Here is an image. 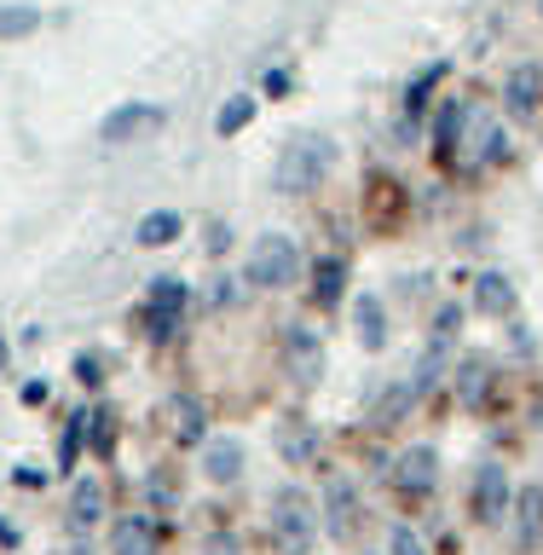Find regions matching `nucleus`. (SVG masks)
Listing matches in <instances>:
<instances>
[{
  "mask_svg": "<svg viewBox=\"0 0 543 555\" xmlns=\"http://www.w3.org/2000/svg\"><path fill=\"white\" fill-rule=\"evenodd\" d=\"M17 486H47V468H35V463H24V468H17Z\"/></svg>",
  "mask_w": 543,
  "mask_h": 555,
  "instance_id": "32",
  "label": "nucleus"
},
{
  "mask_svg": "<svg viewBox=\"0 0 543 555\" xmlns=\"http://www.w3.org/2000/svg\"><path fill=\"white\" fill-rule=\"evenodd\" d=\"M475 307L486 312V319H509L515 312V284L503 272H480L475 278Z\"/></svg>",
  "mask_w": 543,
  "mask_h": 555,
  "instance_id": "14",
  "label": "nucleus"
},
{
  "mask_svg": "<svg viewBox=\"0 0 543 555\" xmlns=\"http://www.w3.org/2000/svg\"><path fill=\"white\" fill-rule=\"evenodd\" d=\"M388 550H393V555H428L423 538H416L411 527H393V544H388Z\"/></svg>",
  "mask_w": 543,
  "mask_h": 555,
  "instance_id": "29",
  "label": "nucleus"
},
{
  "mask_svg": "<svg viewBox=\"0 0 543 555\" xmlns=\"http://www.w3.org/2000/svg\"><path fill=\"white\" fill-rule=\"evenodd\" d=\"M203 475L215 486H232L243 475V440H232V434H225V440H208L203 446Z\"/></svg>",
  "mask_w": 543,
  "mask_h": 555,
  "instance_id": "13",
  "label": "nucleus"
},
{
  "mask_svg": "<svg viewBox=\"0 0 543 555\" xmlns=\"http://www.w3.org/2000/svg\"><path fill=\"white\" fill-rule=\"evenodd\" d=\"M99 371H104V364H99L93 353H81V359H76V376H81V388H99V382H104Z\"/></svg>",
  "mask_w": 543,
  "mask_h": 555,
  "instance_id": "30",
  "label": "nucleus"
},
{
  "mask_svg": "<svg viewBox=\"0 0 543 555\" xmlns=\"http://www.w3.org/2000/svg\"><path fill=\"white\" fill-rule=\"evenodd\" d=\"M515 509H520V544H538L543 538V486H527Z\"/></svg>",
  "mask_w": 543,
  "mask_h": 555,
  "instance_id": "20",
  "label": "nucleus"
},
{
  "mask_svg": "<svg viewBox=\"0 0 543 555\" xmlns=\"http://www.w3.org/2000/svg\"><path fill=\"white\" fill-rule=\"evenodd\" d=\"M295 272H301V255H295V243H289L284 232H267V237L249 249V284L284 289V284H295Z\"/></svg>",
  "mask_w": 543,
  "mask_h": 555,
  "instance_id": "3",
  "label": "nucleus"
},
{
  "mask_svg": "<svg viewBox=\"0 0 543 555\" xmlns=\"http://www.w3.org/2000/svg\"><path fill=\"white\" fill-rule=\"evenodd\" d=\"M163 550V532H156L151 515H121L111 532V555H156Z\"/></svg>",
  "mask_w": 543,
  "mask_h": 555,
  "instance_id": "10",
  "label": "nucleus"
},
{
  "mask_svg": "<svg viewBox=\"0 0 543 555\" xmlns=\"http://www.w3.org/2000/svg\"><path fill=\"white\" fill-rule=\"evenodd\" d=\"M180 232H185V220L173 215V208H156V215H145V220L133 225V237L145 243V249H163V243H173Z\"/></svg>",
  "mask_w": 543,
  "mask_h": 555,
  "instance_id": "15",
  "label": "nucleus"
},
{
  "mask_svg": "<svg viewBox=\"0 0 543 555\" xmlns=\"http://www.w3.org/2000/svg\"><path fill=\"white\" fill-rule=\"evenodd\" d=\"M151 498L168 503V498H173V480H168V475H151Z\"/></svg>",
  "mask_w": 543,
  "mask_h": 555,
  "instance_id": "34",
  "label": "nucleus"
},
{
  "mask_svg": "<svg viewBox=\"0 0 543 555\" xmlns=\"http://www.w3.org/2000/svg\"><path fill=\"white\" fill-rule=\"evenodd\" d=\"M434 81H445V64H428L423 76L405 87V111H411V116H423V104H428V93H434Z\"/></svg>",
  "mask_w": 543,
  "mask_h": 555,
  "instance_id": "25",
  "label": "nucleus"
},
{
  "mask_svg": "<svg viewBox=\"0 0 543 555\" xmlns=\"http://www.w3.org/2000/svg\"><path fill=\"white\" fill-rule=\"evenodd\" d=\"M336 168V145H329L324 133H295L284 156H277L272 168V185L284 191V197H307V191H319V180Z\"/></svg>",
  "mask_w": 543,
  "mask_h": 555,
  "instance_id": "1",
  "label": "nucleus"
},
{
  "mask_svg": "<svg viewBox=\"0 0 543 555\" xmlns=\"http://www.w3.org/2000/svg\"><path fill=\"white\" fill-rule=\"evenodd\" d=\"M249 121H255V99H249V93H237V99L215 116V133H220V139H232V133L249 128Z\"/></svg>",
  "mask_w": 543,
  "mask_h": 555,
  "instance_id": "24",
  "label": "nucleus"
},
{
  "mask_svg": "<svg viewBox=\"0 0 543 555\" xmlns=\"http://www.w3.org/2000/svg\"><path fill=\"white\" fill-rule=\"evenodd\" d=\"M538 104H543V69L538 64L509 69V81H503V111H509L515 121H532Z\"/></svg>",
  "mask_w": 543,
  "mask_h": 555,
  "instance_id": "6",
  "label": "nucleus"
},
{
  "mask_svg": "<svg viewBox=\"0 0 543 555\" xmlns=\"http://www.w3.org/2000/svg\"><path fill=\"white\" fill-rule=\"evenodd\" d=\"M353 336H359L364 353H382V347H388V312H382L376 295H359L353 301Z\"/></svg>",
  "mask_w": 543,
  "mask_h": 555,
  "instance_id": "12",
  "label": "nucleus"
},
{
  "mask_svg": "<svg viewBox=\"0 0 543 555\" xmlns=\"http://www.w3.org/2000/svg\"><path fill=\"white\" fill-rule=\"evenodd\" d=\"M475 515L486 527H497L503 515H509V475H503V463H480L475 475Z\"/></svg>",
  "mask_w": 543,
  "mask_h": 555,
  "instance_id": "7",
  "label": "nucleus"
},
{
  "mask_svg": "<svg viewBox=\"0 0 543 555\" xmlns=\"http://www.w3.org/2000/svg\"><path fill=\"white\" fill-rule=\"evenodd\" d=\"M284 359H289V376L295 382H319L324 376V341H319V330L295 324L289 336H284Z\"/></svg>",
  "mask_w": 543,
  "mask_h": 555,
  "instance_id": "8",
  "label": "nucleus"
},
{
  "mask_svg": "<svg viewBox=\"0 0 543 555\" xmlns=\"http://www.w3.org/2000/svg\"><path fill=\"white\" fill-rule=\"evenodd\" d=\"M87 428H93L99 457H111V446H116V416H111V411H93V416H87Z\"/></svg>",
  "mask_w": 543,
  "mask_h": 555,
  "instance_id": "27",
  "label": "nucleus"
},
{
  "mask_svg": "<svg viewBox=\"0 0 543 555\" xmlns=\"http://www.w3.org/2000/svg\"><path fill=\"white\" fill-rule=\"evenodd\" d=\"M99 515H104V486L76 480V492H69V527H93Z\"/></svg>",
  "mask_w": 543,
  "mask_h": 555,
  "instance_id": "17",
  "label": "nucleus"
},
{
  "mask_svg": "<svg viewBox=\"0 0 543 555\" xmlns=\"http://www.w3.org/2000/svg\"><path fill=\"white\" fill-rule=\"evenodd\" d=\"M168 416H173V440H180V446H197V440H203V423H208V416H203V405H197L191 393L173 399Z\"/></svg>",
  "mask_w": 543,
  "mask_h": 555,
  "instance_id": "19",
  "label": "nucleus"
},
{
  "mask_svg": "<svg viewBox=\"0 0 543 555\" xmlns=\"http://www.w3.org/2000/svg\"><path fill=\"white\" fill-rule=\"evenodd\" d=\"M486 388H492V364H486V359H468L463 371H457V393H463V405H480Z\"/></svg>",
  "mask_w": 543,
  "mask_h": 555,
  "instance_id": "21",
  "label": "nucleus"
},
{
  "mask_svg": "<svg viewBox=\"0 0 543 555\" xmlns=\"http://www.w3.org/2000/svg\"><path fill=\"white\" fill-rule=\"evenodd\" d=\"M35 29H41V7H0V41H17Z\"/></svg>",
  "mask_w": 543,
  "mask_h": 555,
  "instance_id": "23",
  "label": "nucleus"
},
{
  "mask_svg": "<svg viewBox=\"0 0 543 555\" xmlns=\"http://www.w3.org/2000/svg\"><path fill=\"white\" fill-rule=\"evenodd\" d=\"M163 128V111L156 104H121L116 116H104V145H128V139Z\"/></svg>",
  "mask_w": 543,
  "mask_h": 555,
  "instance_id": "11",
  "label": "nucleus"
},
{
  "mask_svg": "<svg viewBox=\"0 0 543 555\" xmlns=\"http://www.w3.org/2000/svg\"><path fill=\"white\" fill-rule=\"evenodd\" d=\"M324 527L329 538H353L359 532V498H353V480H329L324 486Z\"/></svg>",
  "mask_w": 543,
  "mask_h": 555,
  "instance_id": "9",
  "label": "nucleus"
},
{
  "mask_svg": "<svg viewBox=\"0 0 543 555\" xmlns=\"http://www.w3.org/2000/svg\"><path fill=\"white\" fill-rule=\"evenodd\" d=\"M393 480H399V492H411V498L434 492V480H440V451H434V446L399 451V457H393Z\"/></svg>",
  "mask_w": 543,
  "mask_h": 555,
  "instance_id": "5",
  "label": "nucleus"
},
{
  "mask_svg": "<svg viewBox=\"0 0 543 555\" xmlns=\"http://www.w3.org/2000/svg\"><path fill=\"white\" fill-rule=\"evenodd\" d=\"M203 555H237V544H232V538H208Z\"/></svg>",
  "mask_w": 543,
  "mask_h": 555,
  "instance_id": "36",
  "label": "nucleus"
},
{
  "mask_svg": "<svg viewBox=\"0 0 543 555\" xmlns=\"http://www.w3.org/2000/svg\"><path fill=\"white\" fill-rule=\"evenodd\" d=\"M411 405H416L411 382H393V388L376 399V411H371V428H376V434H388V428H393V423H399V416H405Z\"/></svg>",
  "mask_w": 543,
  "mask_h": 555,
  "instance_id": "16",
  "label": "nucleus"
},
{
  "mask_svg": "<svg viewBox=\"0 0 543 555\" xmlns=\"http://www.w3.org/2000/svg\"><path fill=\"white\" fill-rule=\"evenodd\" d=\"M445 364H451V359H445V341H440V336H434V347H428V353H423V364H416V376H411V393H416V399H423V393L434 388V382H440V376H445Z\"/></svg>",
  "mask_w": 543,
  "mask_h": 555,
  "instance_id": "22",
  "label": "nucleus"
},
{
  "mask_svg": "<svg viewBox=\"0 0 543 555\" xmlns=\"http://www.w3.org/2000/svg\"><path fill=\"white\" fill-rule=\"evenodd\" d=\"M225 243H232V232H225V225H208V249H215V255H220V249H225Z\"/></svg>",
  "mask_w": 543,
  "mask_h": 555,
  "instance_id": "35",
  "label": "nucleus"
},
{
  "mask_svg": "<svg viewBox=\"0 0 543 555\" xmlns=\"http://www.w3.org/2000/svg\"><path fill=\"white\" fill-rule=\"evenodd\" d=\"M24 405H47V382H24Z\"/></svg>",
  "mask_w": 543,
  "mask_h": 555,
  "instance_id": "33",
  "label": "nucleus"
},
{
  "mask_svg": "<svg viewBox=\"0 0 543 555\" xmlns=\"http://www.w3.org/2000/svg\"><path fill=\"white\" fill-rule=\"evenodd\" d=\"M341 284H347V260L341 255H324L319 267H312V295H319V307L341 301Z\"/></svg>",
  "mask_w": 543,
  "mask_h": 555,
  "instance_id": "18",
  "label": "nucleus"
},
{
  "mask_svg": "<svg viewBox=\"0 0 543 555\" xmlns=\"http://www.w3.org/2000/svg\"><path fill=\"white\" fill-rule=\"evenodd\" d=\"M284 457H289V463H307V457H312V428H307V423H289V428H284Z\"/></svg>",
  "mask_w": 543,
  "mask_h": 555,
  "instance_id": "26",
  "label": "nucleus"
},
{
  "mask_svg": "<svg viewBox=\"0 0 543 555\" xmlns=\"http://www.w3.org/2000/svg\"><path fill=\"white\" fill-rule=\"evenodd\" d=\"M319 538V503L301 486H277L272 492V544L284 555H307Z\"/></svg>",
  "mask_w": 543,
  "mask_h": 555,
  "instance_id": "2",
  "label": "nucleus"
},
{
  "mask_svg": "<svg viewBox=\"0 0 543 555\" xmlns=\"http://www.w3.org/2000/svg\"><path fill=\"white\" fill-rule=\"evenodd\" d=\"M180 312H185V284H180V278H156V284H151V301H145L151 336H156V341H168V336H173V324H180Z\"/></svg>",
  "mask_w": 543,
  "mask_h": 555,
  "instance_id": "4",
  "label": "nucleus"
},
{
  "mask_svg": "<svg viewBox=\"0 0 543 555\" xmlns=\"http://www.w3.org/2000/svg\"><path fill=\"white\" fill-rule=\"evenodd\" d=\"M215 307H237V278H220L215 284Z\"/></svg>",
  "mask_w": 543,
  "mask_h": 555,
  "instance_id": "31",
  "label": "nucleus"
},
{
  "mask_svg": "<svg viewBox=\"0 0 543 555\" xmlns=\"http://www.w3.org/2000/svg\"><path fill=\"white\" fill-rule=\"evenodd\" d=\"M7 353H12V347H7V341H0V371H7Z\"/></svg>",
  "mask_w": 543,
  "mask_h": 555,
  "instance_id": "37",
  "label": "nucleus"
},
{
  "mask_svg": "<svg viewBox=\"0 0 543 555\" xmlns=\"http://www.w3.org/2000/svg\"><path fill=\"white\" fill-rule=\"evenodd\" d=\"M457 330H463V307L451 301V307H440V319H434V336H440V341H451Z\"/></svg>",
  "mask_w": 543,
  "mask_h": 555,
  "instance_id": "28",
  "label": "nucleus"
}]
</instances>
